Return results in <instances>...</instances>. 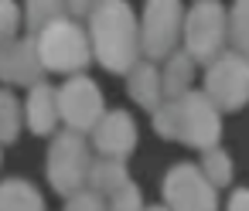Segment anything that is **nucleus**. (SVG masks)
Returning a JSON list of instances; mask_svg holds the SVG:
<instances>
[{
  "mask_svg": "<svg viewBox=\"0 0 249 211\" xmlns=\"http://www.w3.org/2000/svg\"><path fill=\"white\" fill-rule=\"evenodd\" d=\"M92 55L106 72H126L140 58V24L126 0H103L89 17Z\"/></svg>",
  "mask_w": 249,
  "mask_h": 211,
  "instance_id": "1",
  "label": "nucleus"
},
{
  "mask_svg": "<svg viewBox=\"0 0 249 211\" xmlns=\"http://www.w3.org/2000/svg\"><path fill=\"white\" fill-rule=\"evenodd\" d=\"M35 45H38V55H41L45 72H65V75L86 72V65L96 58L89 34H86L72 17H62V21L48 24V28L35 38Z\"/></svg>",
  "mask_w": 249,
  "mask_h": 211,
  "instance_id": "2",
  "label": "nucleus"
},
{
  "mask_svg": "<svg viewBox=\"0 0 249 211\" xmlns=\"http://www.w3.org/2000/svg\"><path fill=\"white\" fill-rule=\"evenodd\" d=\"M92 153H89V143L82 133L75 130H65V133H55L52 140V150H48V180L52 187L62 194V197H75L82 187H89V170H92Z\"/></svg>",
  "mask_w": 249,
  "mask_h": 211,
  "instance_id": "3",
  "label": "nucleus"
},
{
  "mask_svg": "<svg viewBox=\"0 0 249 211\" xmlns=\"http://www.w3.org/2000/svg\"><path fill=\"white\" fill-rule=\"evenodd\" d=\"M225 38H229V14L218 0H198L184 17V51L212 65L215 58L225 55Z\"/></svg>",
  "mask_w": 249,
  "mask_h": 211,
  "instance_id": "4",
  "label": "nucleus"
},
{
  "mask_svg": "<svg viewBox=\"0 0 249 211\" xmlns=\"http://www.w3.org/2000/svg\"><path fill=\"white\" fill-rule=\"evenodd\" d=\"M184 17L188 14L181 11V0H147L140 17V51L147 55V62H160L174 55Z\"/></svg>",
  "mask_w": 249,
  "mask_h": 211,
  "instance_id": "5",
  "label": "nucleus"
},
{
  "mask_svg": "<svg viewBox=\"0 0 249 211\" xmlns=\"http://www.w3.org/2000/svg\"><path fill=\"white\" fill-rule=\"evenodd\" d=\"M205 96L222 113L242 109L249 102V58H242L239 51H225L222 58H215L205 72Z\"/></svg>",
  "mask_w": 249,
  "mask_h": 211,
  "instance_id": "6",
  "label": "nucleus"
},
{
  "mask_svg": "<svg viewBox=\"0 0 249 211\" xmlns=\"http://www.w3.org/2000/svg\"><path fill=\"white\" fill-rule=\"evenodd\" d=\"M222 136V109L205 92H188L178 99V140L195 150L218 146Z\"/></svg>",
  "mask_w": 249,
  "mask_h": 211,
  "instance_id": "7",
  "label": "nucleus"
},
{
  "mask_svg": "<svg viewBox=\"0 0 249 211\" xmlns=\"http://www.w3.org/2000/svg\"><path fill=\"white\" fill-rule=\"evenodd\" d=\"M164 204L171 211H218L215 184L195 163H178L164 177Z\"/></svg>",
  "mask_w": 249,
  "mask_h": 211,
  "instance_id": "8",
  "label": "nucleus"
},
{
  "mask_svg": "<svg viewBox=\"0 0 249 211\" xmlns=\"http://www.w3.org/2000/svg\"><path fill=\"white\" fill-rule=\"evenodd\" d=\"M58 113L62 123L75 133H92L103 123V92L89 75H72L58 89Z\"/></svg>",
  "mask_w": 249,
  "mask_h": 211,
  "instance_id": "9",
  "label": "nucleus"
},
{
  "mask_svg": "<svg viewBox=\"0 0 249 211\" xmlns=\"http://www.w3.org/2000/svg\"><path fill=\"white\" fill-rule=\"evenodd\" d=\"M45 75V65H41V55H38V45L35 38H14L4 51H0V79L11 82V85H38Z\"/></svg>",
  "mask_w": 249,
  "mask_h": 211,
  "instance_id": "10",
  "label": "nucleus"
},
{
  "mask_svg": "<svg viewBox=\"0 0 249 211\" xmlns=\"http://www.w3.org/2000/svg\"><path fill=\"white\" fill-rule=\"evenodd\" d=\"M92 146L99 150V157H116L126 160L130 150L137 146V123L126 109H113L103 116V123L92 130Z\"/></svg>",
  "mask_w": 249,
  "mask_h": 211,
  "instance_id": "11",
  "label": "nucleus"
},
{
  "mask_svg": "<svg viewBox=\"0 0 249 211\" xmlns=\"http://www.w3.org/2000/svg\"><path fill=\"white\" fill-rule=\"evenodd\" d=\"M24 116H28L31 133H38V136L55 133V130H58V119H62V113H58V92H55L52 85L38 82V85L31 89V96H28Z\"/></svg>",
  "mask_w": 249,
  "mask_h": 211,
  "instance_id": "12",
  "label": "nucleus"
},
{
  "mask_svg": "<svg viewBox=\"0 0 249 211\" xmlns=\"http://www.w3.org/2000/svg\"><path fill=\"white\" fill-rule=\"evenodd\" d=\"M126 89H130V99H137V102H140L143 109H150V113H157V109L164 106V75L157 72L154 62H137V65L130 68Z\"/></svg>",
  "mask_w": 249,
  "mask_h": 211,
  "instance_id": "13",
  "label": "nucleus"
},
{
  "mask_svg": "<svg viewBox=\"0 0 249 211\" xmlns=\"http://www.w3.org/2000/svg\"><path fill=\"white\" fill-rule=\"evenodd\" d=\"M130 180V170H126V160H116V157H96L92 170H89V191L103 194V197H116Z\"/></svg>",
  "mask_w": 249,
  "mask_h": 211,
  "instance_id": "14",
  "label": "nucleus"
},
{
  "mask_svg": "<svg viewBox=\"0 0 249 211\" xmlns=\"http://www.w3.org/2000/svg\"><path fill=\"white\" fill-rule=\"evenodd\" d=\"M195 58L188 51H174L164 65V99H181L191 92V79H195Z\"/></svg>",
  "mask_w": 249,
  "mask_h": 211,
  "instance_id": "15",
  "label": "nucleus"
},
{
  "mask_svg": "<svg viewBox=\"0 0 249 211\" xmlns=\"http://www.w3.org/2000/svg\"><path fill=\"white\" fill-rule=\"evenodd\" d=\"M0 211H45V201L35 184L14 177L0 184Z\"/></svg>",
  "mask_w": 249,
  "mask_h": 211,
  "instance_id": "16",
  "label": "nucleus"
},
{
  "mask_svg": "<svg viewBox=\"0 0 249 211\" xmlns=\"http://www.w3.org/2000/svg\"><path fill=\"white\" fill-rule=\"evenodd\" d=\"M69 11L65 0H24V24H28V34L38 38L48 24L62 21Z\"/></svg>",
  "mask_w": 249,
  "mask_h": 211,
  "instance_id": "17",
  "label": "nucleus"
},
{
  "mask_svg": "<svg viewBox=\"0 0 249 211\" xmlns=\"http://www.w3.org/2000/svg\"><path fill=\"white\" fill-rule=\"evenodd\" d=\"M229 41L232 48L249 58V0H235L232 14H229Z\"/></svg>",
  "mask_w": 249,
  "mask_h": 211,
  "instance_id": "18",
  "label": "nucleus"
},
{
  "mask_svg": "<svg viewBox=\"0 0 249 211\" xmlns=\"http://www.w3.org/2000/svg\"><path fill=\"white\" fill-rule=\"evenodd\" d=\"M21 133V102L14 92L0 89V143H14Z\"/></svg>",
  "mask_w": 249,
  "mask_h": 211,
  "instance_id": "19",
  "label": "nucleus"
},
{
  "mask_svg": "<svg viewBox=\"0 0 249 211\" xmlns=\"http://www.w3.org/2000/svg\"><path fill=\"white\" fill-rule=\"evenodd\" d=\"M201 170H205V177H208L215 187H225V184L232 180V157H229L222 146H212V150L201 153Z\"/></svg>",
  "mask_w": 249,
  "mask_h": 211,
  "instance_id": "20",
  "label": "nucleus"
},
{
  "mask_svg": "<svg viewBox=\"0 0 249 211\" xmlns=\"http://www.w3.org/2000/svg\"><path fill=\"white\" fill-rule=\"evenodd\" d=\"M154 130L164 140H178V99H164V106L154 113Z\"/></svg>",
  "mask_w": 249,
  "mask_h": 211,
  "instance_id": "21",
  "label": "nucleus"
},
{
  "mask_svg": "<svg viewBox=\"0 0 249 211\" xmlns=\"http://www.w3.org/2000/svg\"><path fill=\"white\" fill-rule=\"evenodd\" d=\"M18 24H21V14H18V4L14 0H0V51H4L14 34H18Z\"/></svg>",
  "mask_w": 249,
  "mask_h": 211,
  "instance_id": "22",
  "label": "nucleus"
},
{
  "mask_svg": "<svg viewBox=\"0 0 249 211\" xmlns=\"http://www.w3.org/2000/svg\"><path fill=\"white\" fill-rule=\"evenodd\" d=\"M65 211H109V204H106V197L96 194V191H79L75 197H69Z\"/></svg>",
  "mask_w": 249,
  "mask_h": 211,
  "instance_id": "23",
  "label": "nucleus"
},
{
  "mask_svg": "<svg viewBox=\"0 0 249 211\" xmlns=\"http://www.w3.org/2000/svg\"><path fill=\"white\" fill-rule=\"evenodd\" d=\"M109 211H143V197L137 184H126L116 197H109Z\"/></svg>",
  "mask_w": 249,
  "mask_h": 211,
  "instance_id": "24",
  "label": "nucleus"
},
{
  "mask_svg": "<svg viewBox=\"0 0 249 211\" xmlns=\"http://www.w3.org/2000/svg\"><path fill=\"white\" fill-rule=\"evenodd\" d=\"M65 4H69L72 17H92V11L103 4V0H65Z\"/></svg>",
  "mask_w": 249,
  "mask_h": 211,
  "instance_id": "25",
  "label": "nucleus"
},
{
  "mask_svg": "<svg viewBox=\"0 0 249 211\" xmlns=\"http://www.w3.org/2000/svg\"><path fill=\"white\" fill-rule=\"evenodd\" d=\"M229 211H249V187L232 191V197H229Z\"/></svg>",
  "mask_w": 249,
  "mask_h": 211,
  "instance_id": "26",
  "label": "nucleus"
},
{
  "mask_svg": "<svg viewBox=\"0 0 249 211\" xmlns=\"http://www.w3.org/2000/svg\"><path fill=\"white\" fill-rule=\"evenodd\" d=\"M143 211H171V208H167V204H164V208H143Z\"/></svg>",
  "mask_w": 249,
  "mask_h": 211,
  "instance_id": "27",
  "label": "nucleus"
}]
</instances>
